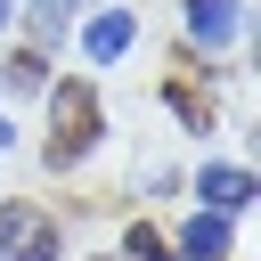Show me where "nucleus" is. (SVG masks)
<instances>
[{"label": "nucleus", "mask_w": 261, "mask_h": 261, "mask_svg": "<svg viewBox=\"0 0 261 261\" xmlns=\"http://www.w3.org/2000/svg\"><path fill=\"white\" fill-rule=\"evenodd\" d=\"M8 8H16V0H0V33H8Z\"/></svg>", "instance_id": "12"}, {"label": "nucleus", "mask_w": 261, "mask_h": 261, "mask_svg": "<svg viewBox=\"0 0 261 261\" xmlns=\"http://www.w3.org/2000/svg\"><path fill=\"white\" fill-rule=\"evenodd\" d=\"M179 24L196 49H228L245 33V0H179Z\"/></svg>", "instance_id": "4"}, {"label": "nucleus", "mask_w": 261, "mask_h": 261, "mask_svg": "<svg viewBox=\"0 0 261 261\" xmlns=\"http://www.w3.org/2000/svg\"><path fill=\"white\" fill-rule=\"evenodd\" d=\"M188 188H196V204H204V212H228V220L253 204V171H245V163H204Z\"/></svg>", "instance_id": "5"}, {"label": "nucleus", "mask_w": 261, "mask_h": 261, "mask_svg": "<svg viewBox=\"0 0 261 261\" xmlns=\"http://www.w3.org/2000/svg\"><path fill=\"white\" fill-rule=\"evenodd\" d=\"M16 16L33 33V49H65L73 41V0H16Z\"/></svg>", "instance_id": "7"}, {"label": "nucleus", "mask_w": 261, "mask_h": 261, "mask_svg": "<svg viewBox=\"0 0 261 261\" xmlns=\"http://www.w3.org/2000/svg\"><path fill=\"white\" fill-rule=\"evenodd\" d=\"M163 106H171V114H179L188 130H212V98H204V90H196L188 73H171V82H163Z\"/></svg>", "instance_id": "9"}, {"label": "nucleus", "mask_w": 261, "mask_h": 261, "mask_svg": "<svg viewBox=\"0 0 261 261\" xmlns=\"http://www.w3.org/2000/svg\"><path fill=\"white\" fill-rule=\"evenodd\" d=\"M171 253H179V261H237V220H228V212H204V204H196V212L179 220Z\"/></svg>", "instance_id": "3"}, {"label": "nucleus", "mask_w": 261, "mask_h": 261, "mask_svg": "<svg viewBox=\"0 0 261 261\" xmlns=\"http://www.w3.org/2000/svg\"><path fill=\"white\" fill-rule=\"evenodd\" d=\"M8 139H16V130H8V106H0V155H8Z\"/></svg>", "instance_id": "11"}, {"label": "nucleus", "mask_w": 261, "mask_h": 261, "mask_svg": "<svg viewBox=\"0 0 261 261\" xmlns=\"http://www.w3.org/2000/svg\"><path fill=\"white\" fill-rule=\"evenodd\" d=\"M130 41H139V16H130V8H98V16L82 24V57H90V65L130 57Z\"/></svg>", "instance_id": "6"}, {"label": "nucleus", "mask_w": 261, "mask_h": 261, "mask_svg": "<svg viewBox=\"0 0 261 261\" xmlns=\"http://www.w3.org/2000/svg\"><path fill=\"white\" fill-rule=\"evenodd\" d=\"M0 261H57V220L41 204H0Z\"/></svg>", "instance_id": "2"}, {"label": "nucleus", "mask_w": 261, "mask_h": 261, "mask_svg": "<svg viewBox=\"0 0 261 261\" xmlns=\"http://www.w3.org/2000/svg\"><path fill=\"white\" fill-rule=\"evenodd\" d=\"M49 171H73L98 139H106V106H98V82H49Z\"/></svg>", "instance_id": "1"}, {"label": "nucleus", "mask_w": 261, "mask_h": 261, "mask_svg": "<svg viewBox=\"0 0 261 261\" xmlns=\"http://www.w3.org/2000/svg\"><path fill=\"white\" fill-rule=\"evenodd\" d=\"M98 261H122V253H98Z\"/></svg>", "instance_id": "13"}, {"label": "nucleus", "mask_w": 261, "mask_h": 261, "mask_svg": "<svg viewBox=\"0 0 261 261\" xmlns=\"http://www.w3.org/2000/svg\"><path fill=\"white\" fill-rule=\"evenodd\" d=\"M0 90H8V98H41V90H49V49H33V41L8 49V57H0Z\"/></svg>", "instance_id": "8"}, {"label": "nucleus", "mask_w": 261, "mask_h": 261, "mask_svg": "<svg viewBox=\"0 0 261 261\" xmlns=\"http://www.w3.org/2000/svg\"><path fill=\"white\" fill-rule=\"evenodd\" d=\"M122 261H179V253H171V237H163V228L130 220V237H122Z\"/></svg>", "instance_id": "10"}]
</instances>
